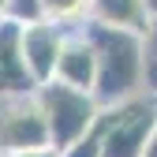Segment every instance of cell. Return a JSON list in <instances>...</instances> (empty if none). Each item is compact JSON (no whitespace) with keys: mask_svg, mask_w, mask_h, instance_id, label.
Masks as SVG:
<instances>
[{"mask_svg":"<svg viewBox=\"0 0 157 157\" xmlns=\"http://www.w3.org/2000/svg\"><path fill=\"white\" fill-rule=\"evenodd\" d=\"M56 78L67 86H78V90H90L94 94V82H97V52H94V41L86 37V30H75L64 37V49H60V60H56Z\"/></svg>","mask_w":157,"mask_h":157,"instance_id":"obj_7","label":"cell"},{"mask_svg":"<svg viewBox=\"0 0 157 157\" xmlns=\"http://www.w3.org/2000/svg\"><path fill=\"white\" fill-rule=\"evenodd\" d=\"M41 19L60 26H78L90 19V0H41Z\"/></svg>","mask_w":157,"mask_h":157,"instance_id":"obj_9","label":"cell"},{"mask_svg":"<svg viewBox=\"0 0 157 157\" xmlns=\"http://www.w3.org/2000/svg\"><path fill=\"white\" fill-rule=\"evenodd\" d=\"M64 26L49 23V19H37V23H23V60L30 67V75L37 78V86L56 78V60H60L64 49Z\"/></svg>","mask_w":157,"mask_h":157,"instance_id":"obj_6","label":"cell"},{"mask_svg":"<svg viewBox=\"0 0 157 157\" xmlns=\"http://www.w3.org/2000/svg\"><path fill=\"white\" fill-rule=\"evenodd\" d=\"M0 157H4V153H0Z\"/></svg>","mask_w":157,"mask_h":157,"instance_id":"obj_17","label":"cell"},{"mask_svg":"<svg viewBox=\"0 0 157 157\" xmlns=\"http://www.w3.org/2000/svg\"><path fill=\"white\" fill-rule=\"evenodd\" d=\"M41 146H49V124L37 94L8 97V105L0 109V153L41 150Z\"/></svg>","mask_w":157,"mask_h":157,"instance_id":"obj_4","label":"cell"},{"mask_svg":"<svg viewBox=\"0 0 157 157\" xmlns=\"http://www.w3.org/2000/svg\"><path fill=\"white\" fill-rule=\"evenodd\" d=\"M101 146H105V124H101V116H97L94 127H90L75 146H67L60 157H101Z\"/></svg>","mask_w":157,"mask_h":157,"instance_id":"obj_11","label":"cell"},{"mask_svg":"<svg viewBox=\"0 0 157 157\" xmlns=\"http://www.w3.org/2000/svg\"><path fill=\"white\" fill-rule=\"evenodd\" d=\"M150 4L146 0H90V19L105 26H124V30H146L150 26Z\"/></svg>","mask_w":157,"mask_h":157,"instance_id":"obj_8","label":"cell"},{"mask_svg":"<svg viewBox=\"0 0 157 157\" xmlns=\"http://www.w3.org/2000/svg\"><path fill=\"white\" fill-rule=\"evenodd\" d=\"M146 4H150V11H157V0H146Z\"/></svg>","mask_w":157,"mask_h":157,"instance_id":"obj_16","label":"cell"},{"mask_svg":"<svg viewBox=\"0 0 157 157\" xmlns=\"http://www.w3.org/2000/svg\"><path fill=\"white\" fill-rule=\"evenodd\" d=\"M4 157H60V150L41 146V150H19V153H4Z\"/></svg>","mask_w":157,"mask_h":157,"instance_id":"obj_13","label":"cell"},{"mask_svg":"<svg viewBox=\"0 0 157 157\" xmlns=\"http://www.w3.org/2000/svg\"><path fill=\"white\" fill-rule=\"evenodd\" d=\"M101 124H105L101 157H142L150 131L157 127V97L146 90L120 105H105Z\"/></svg>","mask_w":157,"mask_h":157,"instance_id":"obj_3","label":"cell"},{"mask_svg":"<svg viewBox=\"0 0 157 157\" xmlns=\"http://www.w3.org/2000/svg\"><path fill=\"white\" fill-rule=\"evenodd\" d=\"M142 56H146V90L157 94V11L150 15V26L142 30Z\"/></svg>","mask_w":157,"mask_h":157,"instance_id":"obj_10","label":"cell"},{"mask_svg":"<svg viewBox=\"0 0 157 157\" xmlns=\"http://www.w3.org/2000/svg\"><path fill=\"white\" fill-rule=\"evenodd\" d=\"M8 8H11V0H0V19H8Z\"/></svg>","mask_w":157,"mask_h":157,"instance_id":"obj_15","label":"cell"},{"mask_svg":"<svg viewBox=\"0 0 157 157\" xmlns=\"http://www.w3.org/2000/svg\"><path fill=\"white\" fill-rule=\"evenodd\" d=\"M34 90H37V78L23 60V23L8 15L0 19V97H19Z\"/></svg>","mask_w":157,"mask_h":157,"instance_id":"obj_5","label":"cell"},{"mask_svg":"<svg viewBox=\"0 0 157 157\" xmlns=\"http://www.w3.org/2000/svg\"><path fill=\"white\" fill-rule=\"evenodd\" d=\"M86 37L97 52V82L94 97L97 105H120L135 94H146V56H142V34L105 23H82Z\"/></svg>","mask_w":157,"mask_h":157,"instance_id":"obj_1","label":"cell"},{"mask_svg":"<svg viewBox=\"0 0 157 157\" xmlns=\"http://www.w3.org/2000/svg\"><path fill=\"white\" fill-rule=\"evenodd\" d=\"M37 101H41V112H45V124H49V146L52 150H67L75 146L82 135L94 127V120L101 116V105L90 90H78V86H67L60 78H49L34 90Z\"/></svg>","mask_w":157,"mask_h":157,"instance_id":"obj_2","label":"cell"},{"mask_svg":"<svg viewBox=\"0 0 157 157\" xmlns=\"http://www.w3.org/2000/svg\"><path fill=\"white\" fill-rule=\"evenodd\" d=\"M142 157H157V127L150 131V139H146V150H142Z\"/></svg>","mask_w":157,"mask_h":157,"instance_id":"obj_14","label":"cell"},{"mask_svg":"<svg viewBox=\"0 0 157 157\" xmlns=\"http://www.w3.org/2000/svg\"><path fill=\"white\" fill-rule=\"evenodd\" d=\"M8 15L19 19V23H37L41 19V0H11Z\"/></svg>","mask_w":157,"mask_h":157,"instance_id":"obj_12","label":"cell"},{"mask_svg":"<svg viewBox=\"0 0 157 157\" xmlns=\"http://www.w3.org/2000/svg\"><path fill=\"white\" fill-rule=\"evenodd\" d=\"M153 97H157V94H153Z\"/></svg>","mask_w":157,"mask_h":157,"instance_id":"obj_18","label":"cell"}]
</instances>
